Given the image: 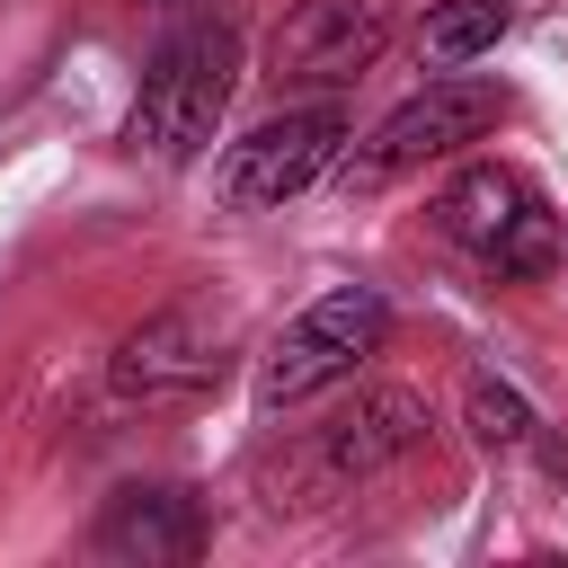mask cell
<instances>
[{
	"mask_svg": "<svg viewBox=\"0 0 568 568\" xmlns=\"http://www.w3.org/2000/svg\"><path fill=\"white\" fill-rule=\"evenodd\" d=\"M417 444H426V399L399 390V382H373V390H355V408H337L320 426V470L328 479H373Z\"/></svg>",
	"mask_w": 568,
	"mask_h": 568,
	"instance_id": "8",
	"label": "cell"
},
{
	"mask_svg": "<svg viewBox=\"0 0 568 568\" xmlns=\"http://www.w3.org/2000/svg\"><path fill=\"white\" fill-rule=\"evenodd\" d=\"M506 27H515V0H444V9H426V36L417 44H426V62L453 71V62H479Z\"/></svg>",
	"mask_w": 568,
	"mask_h": 568,
	"instance_id": "10",
	"label": "cell"
},
{
	"mask_svg": "<svg viewBox=\"0 0 568 568\" xmlns=\"http://www.w3.org/2000/svg\"><path fill=\"white\" fill-rule=\"evenodd\" d=\"M382 337H390V302H382L373 284L320 293V302H311L302 320H284V337L257 355V408L275 417V408H293V399L346 382L364 355H382Z\"/></svg>",
	"mask_w": 568,
	"mask_h": 568,
	"instance_id": "3",
	"label": "cell"
},
{
	"mask_svg": "<svg viewBox=\"0 0 568 568\" xmlns=\"http://www.w3.org/2000/svg\"><path fill=\"white\" fill-rule=\"evenodd\" d=\"M382 36H390L382 0H302L275 27V53H266L275 89H337V80H355L382 53Z\"/></svg>",
	"mask_w": 568,
	"mask_h": 568,
	"instance_id": "7",
	"label": "cell"
},
{
	"mask_svg": "<svg viewBox=\"0 0 568 568\" xmlns=\"http://www.w3.org/2000/svg\"><path fill=\"white\" fill-rule=\"evenodd\" d=\"M497 115H506V89H497V80H462V71H444V80H426L408 106H390V115L373 124V142L346 151L337 178H346V186H390V178H408V169H426V160L479 142Z\"/></svg>",
	"mask_w": 568,
	"mask_h": 568,
	"instance_id": "4",
	"label": "cell"
},
{
	"mask_svg": "<svg viewBox=\"0 0 568 568\" xmlns=\"http://www.w3.org/2000/svg\"><path fill=\"white\" fill-rule=\"evenodd\" d=\"M231 80H240V27H231V18H195V27H178V36L151 53L142 89H133L124 151H142V160H160V169L195 160V151L213 142L222 106H231Z\"/></svg>",
	"mask_w": 568,
	"mask_h": 568,
	"instance_id": "1",
	"label": "cell"
},
{
	"mask_svg": "<svg viewBox=\"0 0 568 568\" xmlns=\"http://www.w3.org/2000/svg\"><path fill=\"white\" fill-rule=\"evenodd\" d=\"M195 550H204V497L195 488H115L98 515V559L178 568Z\"/></svg>",
	"mask_w": 568,
	"mask_h": 568,
	"instance_id": "9",
	"label": "cell"
},
{
	"mask_svg": "<svg viewBox=\"0 0 568 568\" xmlns=\"http://www.w3.org/2000/svg\"><path fill=\"white\" fill-rule=\"evenodd\" d=\"M337 142H346V106H337V98L284 106V115H266L257 133H240V142L222 151V178H213V186H222L231 213H266V204L302 195L311 178H328Z\"/></svg>",
	"mask_w": 568,
	"mask_h": 568,
	"instance_id": "5",
	"label": "cell"
},
{
	"mask_svg": "<svg viewBox=\"0 0 568 568\" xmlns=\"http://www.w3.org/2000/svg\"><path fill=\"white\" fill-rule=\"evenodd\" d=\"M435 231H444L453 248H470L497 284L550 275V257H559V222H550V204H541L515 169H497V160H470V169L435 195Z\"/></svg>",
	"mask_w": 568,
	"mask_h": 568,
	"instance_id": "2",
	"label": "cell"
},
{
	"mask_svg": "<svg viewBox=\"0 0 568 568\" xmlns=\"http://www.w3.org/2000/svg\"><path fill=\"white\" fill-rule=\"evenodd\" d=\"M222 364H231V320L178 302V311H151L142 328H124L106 382H115V399L178 408V399H204V390L222 382Z\"/></svg>",
	"mask_w": 568,
	"mask_h": 568,
	"instance_id": "6",
	"label": "cell"
},
{
	"mask_svg": "<svg viewBox=\"0 0 568 568\" xmlns=\"http://www.w3.org/2000/svg\"><path fill=\"white\" fill-rule=\"evenodd\" d=\"M532 408H524V390L515 382H497V373H470V435L488 444V453H515V444H532Z\"/></svg>",
	"mask_w": 568,
	"mask_h": 568,
	"instance_id": "11",
	"label": "cell"
}]
</instances>
